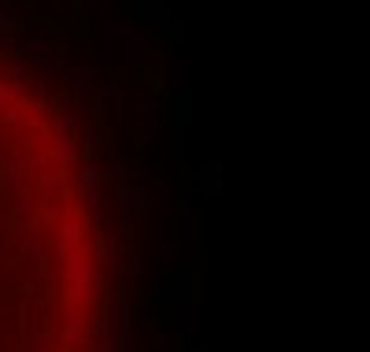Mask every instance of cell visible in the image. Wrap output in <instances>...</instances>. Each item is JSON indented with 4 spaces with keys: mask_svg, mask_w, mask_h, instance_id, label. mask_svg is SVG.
I'll list each match as a JSON object with an SVG mask.
<instances>
[{
    "mask_svg": "<svg viewBox=\"0 0 370 352\" xmlns=\"http://www.w3.org/2000/svg\"><path fill=\"white\" fill-rule=\"evenodd\" d=\"M70 327V267L41 264L26 238L0 234V352H82Z\"/></svg>",
    "mask_w": 370,
    "mask_h": 352,
    "instance_id": "obj_1",
    "label": "cell"
}]
</instances>
